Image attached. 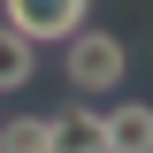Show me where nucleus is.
<instances>
[{
    "label": "nucleus",
    "mask_w": 153,
    "mask_h": 153,
    "mask_svg": "<svg viewBox=\"0 0 153 153\" xmlns=\"http://www.w3.org/2000/svg\"><path fill=\"white\" fill-rule=\"evenodd\" d=\"M46 138H54V153H107V123L92 107H61L46 123Z\"/></svg>",
    "instance_id": "7ed1b4c3"
},
{
    "label": "nucleus",
    "mask_w": 153,
    "mask_h": 153,
    "mask_svg": "<svg viewBox=\"0 0 153 153\" xmlns=\"http://www.w3.org/2000/svg\"><path fill=\"white\" fill-rule=\"evenodd\" d=\"M0 8H8V31H23L31 46H61L92 16V0H0Z\"/></svg>",
    "instance_id": "f03ea898"
},
{
    "label": "nucleus",
    "mask_w": 153,
    "mask_h": 153,
    "mask_svg": "<svg viewBox=\"0 0 153 153\" xmlns=\"http://www.w3.org/2000/svg\"><path fill=\"white\" fill-rule=\"evenodd\" d=\"M61 69H69L76 92H115V84H123V69H130V54H123V38H115V31L84 23L76 38H61Z\"/></svg>",
    "instance_id": "f257e3e1"
},
{
    "label": "nucleus",
    "mask_w": 153,
    "mask_h": 153,
    "mask_svg": "<svg viewBox=\"0 0 153 153\" xmlns=\"http://www.w3.org/2000/svg\"><path fill=\"white\" fill-rule=\"evenodd\" d=\"M107 123V153H153V107H115V115H100Z\"/></svg>",
    "instance_id": "20e7f679"
},
{
    "label": "nucleus",
    "mask_w": 153,
    "mask_h": 153,
    "mask_svg": "<svg viewBox=\"0 0 153 153\" xmlns=\"http://www.w3.org/2000/svg\"><path fill=\"white\" fill-rule=\"evenodd\" d=\"M0 153H54V138L38 115H16V123H0Z\"/></svg>",
    "instance_id": "423d86ee"
},
{
    "label": "nucleus",
    "mask_w": 153,
    "mask_h": 153,
    "mask_svg": "<svg viewBox=\"0 0 153 153\" xmlns=\"http://www.w3.org/2000/svg\"><path fill=\"white\" fill-rule=\"evenodd\" d=\"M31 76H38V46H31L23 31H8V23H0V92H23Z\"/></svg>",
    "instance_id": "39448f33"
}]
</instances>
